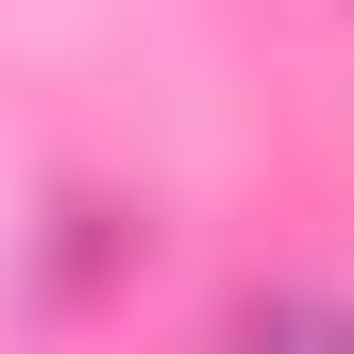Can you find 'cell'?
<instances>
[{"label": "cell", "instance_id": "6da1fadb", "mask_svg": "<svg viewBox=\"0 0 354 354\" xmlns=\"http://www.w3.org/2000/svg\"><path fill=\"white\" fill-rule=\"evenodd\" d=\"M219 354H354V304H321V287H287V304H236V337Z\"/></svg>", "mask_w": 354, "mask_h": 354}]
</instances>
